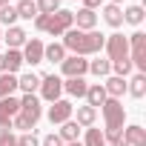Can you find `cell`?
<instances>
[{
	"mask_svg": "<svg viewBox=\"0 0 146 146\" xmlns=\"http://www.w3.org/2000/svg\"><path fill=\"white\" fill-rule=\"evenodd\" d=\"M103 43H106V35H100V32H80V29H69V32H63V49L66 52H72V54H80V57H89V54H98L100 49H103Z\"/></svg>",
	"mask_w": 146,
	"mask_h": 146,
	"instance_id": "obj_1",
	"label": "cell"
},
{
	"mask_svg": "<svg viewBox=\"0 0 146 146\" xmlns=\"http://www.w3.org/2000/svg\"><path fill=\"white\" fill-rule=\"evenodd\" d=\"M126 40H129V60H132V66L146 75V35L143 32H135Z\"/></svg>",
	"mask_w": 146,
	"mask_h": 146,
	"instance_id": "obj_2",
	"label": "cell"
},
{
	"mask_svg": "<svg viewBox=\"0 0 146 146\" xmlns=\"http://www.w3.org/2000/svg\"><path fill=\"white\" fill-rule=\"evenodd\" d=\"M69 29H75V15H72L69 9H57L54 15H49L46 32L52 37H63V32H69Z\"/></svg>",
	"mask_w": 146,
	"mask_h": 146,
	"instance_id": "obj_3",
	"label": "cell"
},
{
	"mask_svg": "<svg viewBox=\"0 0 146 146\" xmlns=\"http://www.w3.org/2000/svg\"><path fill=\"white\" fill-rule=\"evenodd\" d=\"M103 49H106L109 63H117V60H126L129 57V40L123 35H109L106 43H103Z\"/></svg>",
	"mask_w": 146,
	"mask_h": 146,
	"instance_id": "obj_4",
	"label": "cell"
},
{
	"mask_svg": "<svg viewBox=\"0 0 146 146\" xmlns=\"http://www.w3.org/2000/svg\"><path fill=\"white\" fill-rule=\"evenodd\" d=\"M60 72H63V78H83L89 72V60L80 54H66L60 63Z\"/></svg>",
	"mask_w": 146,
	"mask_h": 146,
	"instance_id": "obj_5",
	"label": "cell"
},
{
	"mask_svg": "<svg viewBox=\"0 0 146 146\" xmlns=\"http://www.w3.org/2000/svg\"><path fill=\"white\" fill-rule=\"evenodd\" d=\"M60 92H63V78H57V75L40 78V98L43 100L54 103V100H60Z\"/></svg>",
	"mask_w": 146,
	"mask_h": 146,
	"instance_id": "obj_6",
	"label": "cell"
},
{
	"mask_svg": "<svg viewBox=\"0 0 146 146\" xmlns=\"http://www.w3.org/2000/svg\"><path fill=\"white\" fill-rule=\"evenodd\" d=\"M72 115H75V106H72L69 100H54L49 106V112H46V117L52 120V126H60V123L72 120Z\"/></svg>",
	"mask_w": 146,
	"mask_h": 146,
	"instance_id": "obj_7",
	"label": "cell"
},
{
	"mask_svg": "<svg viewBox=\"0 0 146 146\" xmlns=\"http://www.w3.org/2000/svg\"><path fill=\"white\" fill-rule=\"evenodd\" d=\"M20 54H23V63H32V66L43 63V40H37V37L26 40L23 49H20Z\"/></svg>",
	"mask_w": 146,
	"mask_h": 146,
	"instance_id": "obj_8",
	"label": "cell"
},
{
	"mask_svg": "<svg viewBox=\"0 0 146 146\" xmlns=\"http://www.w3.org/2000/svg\"><path fill=\"white\" fill-rule=\"evenodd\" d=\"M72 15H75V23H78L80 32H92L98 26V15L89 12V9H78V12H72Z\"/></svg>",
	"mask_w": 146,
	"mask_h": 146,
	"instance_id": "obj_9",
	"label": "cell"
},
{
	"mask_svg": "<svg viewBox=\"0 0 146 146\" xmlns=\"http://www.w3.org/2000/svg\"><path fill=\"white\" fill-rule=\"evenodd\" d=\"M26 40H29V35H26L20 26H9V32L3 35V43H6L9 49H23Z\"/></svg>",
	"mask_w": 146,
	"mask_h": 146,
	"instance_id": "obj_10",
	"label": "cell"
},
{
	"mask_svg": "<svg viewBox=\"0 0 146 146\" xmlns=\"http://www.w3.org/2000/svg\"><path fill=\"white\" fill-rule=\"evenodd\" d=\"M103 92L109 95V98H123V92H126V78H117V75H109L106 78V83H103Z\"/></svg>",
	"mask_w": 146,
	"mask_h": 146,
	"instance_id": "obj_11",
	"label": "cell"
},
{
	"mask_svg": "<svg viewBox=\"0 0 146 146\" xmlns=\"http://www.w3.org/2000/svg\"><path fill=\"white\" fill-rule=\"evenodd\" d=\"M123 140H126L129 146H146V129L137 126V123H132V126L123 129Z\"/></svg>",
	"mask_w": 146,
	"mask_h": 146,
	"instance_id": "obj_12",
	"label": "cell"
},
{
	"mask_svg": "<svg viewBox=\"0 0 146 146\" xmlns=\"http://www.w3.org/2000/svg\"><path fill=\"white\" fill-rule=\"evenodd\" d=\"M86 89H89V83L83 78H66L63 80V92L72 98H86Z\"/></svg>",
	"mask_w": 146,
	"mask_h": 146,
	"instance_id": "obj_13",
	"label": "cell"
},
{
	"mask_svg": "<svg viewBox=\"0 0 146 146\" xmlns=\"http://www.w3.org/2000/svg\"><path fill=\"white\" fill-rule=\"evenodd\" d=\"M103 20H106L112 29H120V26H123V9H120L117 3H106V6H103Z\"/></svg>",
	"mask_w": 146,
	"mask_h": 146,
	"instance_id": "obj_14",
	"label": "cell"
},
{
	"mask_svg": "<svg viewBox=\"0 0 146 146\" xmlns=\"http://www.w3.org/2000/svg\"><path fill=\"white\" fill-rule=\"evenodd\" d=\"M126 92L132 98H137V100L146 95V75L143 72H137V75H132V80H126Z\"/></svg>",
	"mask_w": 146,
	"mask_h": 146,
	"instance_id": "obj_15",
	"label": "cell"
},
{
	"mask_svg": "<svg viewBox=\"0 0 146 146\" xmlns=\"http://www.w3.org/2000/svg\"><path fill=\"white\" fill-rule=\"evenodd\" d=\"M109 95L103 92V83H92L89 89H86V106H92V109H98V106H103V100H106Z\"/></svg>",
	"mask_w": 146,
	"mask_h": 146,
	"instance_id": "obj_16",
	"label": "cell"
},
{
	"mask_svg": "<svg viewBox=\"0 0 146 146\" xmlns=\"http://www.w3.org/2000/svg\"><path fill=\"white\" fill-rule=\"evenodd\" d=\"M3 66H6L9 75H17L20 66H23V54H20V49H9V52L3 54Z\"/></svg>",
	"mask_w": 146,
	"mask_h": 146,
	"instance_id": "obj_17",
	"label": "cell"
},
{
	"mask_svg": "<svg viewBox=\"0 0 146 146\" xmlns=\"http://www.w3.org/2000/svg\"><path fill=\"white\" fill-rule=\"evenodd\" d=\"M17 89H20L23 95H35V92L40 89V78L32 75V72H29V75H20V78H17Z\"/></svg>",
	"mask_w": 146,
	"mask_h": 146,
	"instance_id": "obj_18",
	"label": "cell"
},
{
	"mask_svg": "<svg viewBox=\"0 0 146 146\" xmlns=\"http://www.w3.org/2000/svg\"><path fill=\"white\" fill-rule=\"evenodd\" d=\"M20 112V100L15 98V95H9V98H0V117H15Z\"/></svg>",
	"mask_w": 146,
	"mask_h": 146,
	"instance_id": "obj_19",
	"label": "cell"
},
{
	"mask_svg": "<svg viewBox=\"0 0 146 146\" xmlns=\"http://www.w3.org/2000/svg\"><path fill=\"white\" fill-rule=\"evenodd\" d=\"M95 117H98V109H92V106H78L75 123L83 126V129H89V126H95Z\"/></svg>",
	"mask_w": 146,
	"mask_h": 146,
	"instance_id": "obj_20",
	"label": "cell"
},
{
	"mask_svg": "<svg viewBox=\"0 0 146 146\" xmlns=\"http://www.w3.org/2000/svg\"><path fill=\"white\" fill-rule=\"evenodd\" d=\"M57 135H60L63 143H72V140L80 137V126H78L75 120H66V123H60V132H57Z\"/></svg>",
	"mask_w": 146,
	"mask_h": 146,
	"instance_id": "obj_21",
	"label": "cell"
},
{
	"mask_svg": "<svg viewBox=\"0 0 146 146\" xmlns=\"http://www.w3.org/2000/svg\"><path fill=\"white\" fill-rule=\"evenodd\" d=\"M63 57H66V49H63L60 43L43 46V60H49V63H63Z\"/></svg>",
	"mask_w": 146,
	"mask_h": 146,
	"instance_id": "obj_22",
	"label": "cell"
},
{
	"mask_svg": "<svg viewBox=\"0 0 146 146\" xmlns=\"http://www.w3.org/2000/svg\"><path fill=\"white\" fill-rule=\"evenodd\" d=\"M15 89H17V75H9V72H3V75H0V98L15 95Z\"/></svg>",
	"mask_w": 146,
	"mask_h": 146,
	"instance_id": "obj_23",
	"label": "cell"
},
{
	"mask_svg": "<svg viewBox=\"0 0 146 146\" xmlns=\"http://www.w3.org/2000/svg\"><path fill=\"white\" fill-rule=\"evenodd\" d=\"M15 12H17V17H23V20H35V17H37L35 0H20V3L15 6Z\"/></svg>",
	"mask_w": 146,
	"mask_h": 146,
	"instance_id": "obj_24",
	"label": "cell"
},
{
	"mask_svg": "<svg viewBox=\"0 0 146 146\" xmlns=\"http://www.w3.org/2000/svg\"><path fill=\"white\" fill-rule=\"evenodd\" d=\"M89 72H92V75H98V78H109V75H112V63L103 60V57L89 60Z\"/></svg>",
	"mask_w": 146,
	"mask_h": 146,
	"instance_id": "obj_25",
	"label": "cell"
},
{
	"mask_svg": "<svg viewBox=\"0 0 146 146\" xmlns=\"http://www.w3.org/2000/svg\"><path fill=\"white\" fill-rule=\"evenodd\" d=\"M123 23L140 26V23H143V6H129V9L123 12Z\"/></svg>",
	"mask_w": 146,
	"mask_h": 146,
	"instance_id": "obj_26",
	"label": "cell"
},
{
	"mask_svg": "<svg viewBox=\"0 0 146 146\" xmlns=\"http://www.w3.org/2000/svg\"><path fill=\"white\" fill-rule=\"evenodd\" d=\"M83 146H106L103 132L95 129V126H89V129H86V137H83Z\"/></svg>",
	"mask_w": 146,
	"mask_h": 146,
	"instance_id": "obj_27",
	"label": "cell"
},
{
	"mask_svg": "<svg viewBox=\"0 0 146 146\" xmlns=\"http://www.w3.org/2000/svg\"><path fill=\"white\" fill-rule=\"evenodd\" d=\"M37 15H54L60 9V0H37Z\"/></svg>",
	"mask_w": 146,
	"mask_h": 146,
	"instance_id": "obj_28",
	"label": "cell"
},
{
	"mask_svg": "<svg viewBox=\"0 0 146 146\" xmlns=\"http://www.w3.org/2000/svg\"><path fill=\"white\" fill-rule=\"evenodd\" d=\"M132 69H135V66H132V60H129V57H126V60L112 63V72H115L117 78H129V75H132Z\"/></svg>",
	"mask_w": 146,
	"mask_h": 146,
	"instance_id": "obj_29",
	"label": "cell"
},
{
	"mask_svg": "<svg viewBox=\"0 0 146 146\" xmlns=\"http://www.w3.org/2000/svg\"><path fill=\"white\" fill-rule=\"evenodd\" d=\"M15 20H17L15 6H0V23L3 26H15Z\"/></svg>",
	"mask_w": 146,
	"mask_h": 146,
	"instance_id": "obj_30",
	"label": "cell"
},
{
	"mask_svg": "<svg viewBox=\"0 0 146 146\" xmlns=\"http://www.w3.org/2000/svg\"><path fill=\"white\" fill-rule=\"evenodd\" d=\"M17 146H40V140L35 137V132H23L17 137Z\"/></svg>",
	"mask_w": 146,
	"mask_h": 146,
	"instance_id": "obj_31",
	"label": "cell"
},
{
	"mask_svg": "<svg viewBox=\"0 0 146 146\" xmlns=\"http://www.w3.org/2000/svg\"><path fill=\"white\" fill-rule=\"evenodd\" d=\"M40 143H43V146H63V140H60V135H54V132H52V135H46V137H43Z\"/></svg>",
	"mask_w": 146,
	"mask_h": 146,
	"instance_id": "obj_32",
	"label": "cell"
},
{
	"mask_svg": "<svg viewBox=\"0 0 146 146\" xmlns=\"http://www.w3.org/2000/svg\"><path fill=\"white\" fill-rule=\"evenodd\" d=\"M46 26H49V15H37L35 17V29L37 32H46Z\"/></svg>",
	"mask_w": 146,
	"mask_h": 146,
	"instance_id": "obj_33",
	"label": "cell"
},
{
	"mask_svg": "<svg viewBox=\"0 0 146 146\" xmlns=\"http://www.w3.org/2000/svg\"><path fill=\"white\" fill-rule=\"evenodd\" d=\"M0 146H17V137H15L12 132H6V135H0Z\"/></svg>",
	"mask_w": 146,
	"mask_h": 146,
	"instance_id": "obj_34",
	"label": "cell"
},
{
	"mask_svg": "<svg viewBox=\"0 0 146 146\" xmlns=\"http://www.w3.org/2000/svg\"><path fill=\"white\" fill-rule=\"evenodd\" d=\"M100 6H103V0H83V9H89V12H95Z\"/></svg>",
	"mask_w": 146,
	"mask_h": 146,
	"instance_id": "obj_35",
	"label": "cell"
},
{
	"mask_svg": "<svg viewBox=\"0 0 146 146\" xmlns=\"http://www.w3.org/2000/svg\"><path fill=\"white\" fill-rule=\"evenodd\" d=\"M6 132H12V120L9 117H0V135H6Z\"/></svg>",
	"mask_w": 146,
	"mask_h": 146,
	"instance_id": "obj_36",
	"label": "cell"
},
{
	"mask_svg": "<svg viewBox=\"0 0 146 146\" xmlns=\"http://www.w3.org/2000/svg\"><path fill=\"white\" fill-rule=\"evenodd\" d=\"M106 146H129V143H126V140H123V137H117V140H109V143H106Z\"/></svg>",
	"mask_w": 146,
	"mask_h": 146,
	"instance_id": "obj_37",
	"label": "cell"
},
{
	"mask_svg": "<svg viewBox=\"0 0 146 146\" xmlns=\"http://www.w3.org/2000/svg\"><path fill=\"white\" fill-rule=\"evenodd\" d=\"M63 146H83L80 140H72V143H63Z\"/></svg>",
	"mask_w": 146,
	"mask_h": 146,
	"instance_id": "obj_38",
	"label": "cell"
},
{
	"mask_svg": "<svg viewBox=\"0 0 146 146\" xmlns=\"http://www.w3.org/2000/svg\"><path fill=\"white\" fill-rule=\"evenodd\" d=\"M3 72H6V66H3V54H0V75H3Z\"/></svg>",
	"mask_w": 146,
	"mask_h": 146,
	"instance_id": "obj_39",
	"label": "cell"
},
{
	"mask_svg": "<svg viewBox=\"0 0 146 146\" xmlns=\"http://www.w3.org/2000/svg\"><path fill=\"white\" fill-rule=\"evenodd\" d=\"M0 6H9V0H0Z\"/></svg>",
	"mask_w": 146,
	"mask_h": 146,
	"instance_id": "obj_40",
	"label": "cell"
},
{
	"mask_svg": "<svg viewBox=\"0 0 146 146\" xmlns=\"http://www.w3.org/2000/svg\"><path fill=\"white\" fill-rule=\"evenodd\" d=\"M0 46H3V35H0Z\"/></svg>",
	"mask_w": 146,
	"mask_h": 146,
	"instance_id": "obj_41",
	"label": "cell"
},
{
	"mask_svg": "<svg viewBox=\"0 0 146 146\" xmlns=\"http://www.w3.org/2000/svg\"><path fill=\"white\" fill-rule=\"evenodd\" d=\"M112 3H120V0H112Z\"/></svg>",
	"mask_w": 146,
	"mask_h": 146,
	"instance_id": "obj_42",
	"label": "cell"
}]
</instances>
